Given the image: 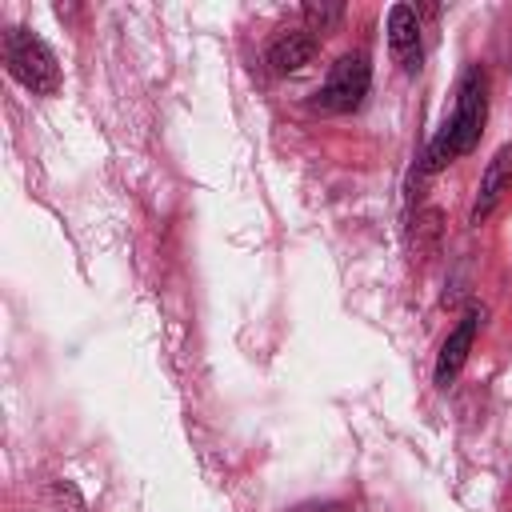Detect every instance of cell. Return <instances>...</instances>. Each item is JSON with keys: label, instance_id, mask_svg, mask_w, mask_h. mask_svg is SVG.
Listing matches in <instances>:
<instances>
[{"label": "cell", "instance_id": "4", "mask_svg": "<svg viewBox=\"0 0 512 512\" xmlns=\"http://www.w3.org/2000/svg\"><path fill=\"white\" fill-rule=\"evenodd\" d=\"M508 192H512V144H504V148L488 160V168H484V176H480V192H476V200H472V224H484Z\"/></svg>", "mask_w": 512, "mask_h": 512}, {"label": "cell", "instance_id": "10", "mask_svg": "<svg viewBox=\"0 0 512 512\" xmlns=\"http://www.w3.org/2000/svg\"><path fill=\"white\" fill-rule=\"evenodd\" d=\"M292 512H348L340 500H316V504H300V508H292Z\"/></svg>", "mask_w": 512, "mask_h": 512}, {"label": "cell", "instance_id": "8", "mask_svg": "<svg viewBox=\"0 0 512 512\" xmlns=\"http://www.w3.org/2000/svg\"><path fill=\"white\" fill-rule=\"evenodd\" d=\"M440 228H444L440 208H424V212L416 216V228H412V252H416L420 260L436 252V244H440Z\"/></svg>", "mask_w": 512, "mask_h": 512}, {"label": "cell", "instance_id": "7", "mask_svg": "<svg viewBox=\"0 0 512 512\" xmlns=\"http://www.w3.org/2000/svg\"><path fill=\"white\" fill-rule=\"evenodd\" d=\"M312 56H316V36L312 32H284V36H276L272 44H268V64H272V72H300L304 64H312Z\"/></svg>", "mask_w": 512, "mask_h": 512}, {"label": "cell", "instance_id": "9", "mask_svg": "<svg viewBox=\"0 0 512 512\" xmlns=\"http://www.w3.org/2000/svg\"><path fill=\"white\" fill-rule=\"evenodd\" d=\"M344 16V4L340 0H308L304 4V20H308V32H332Z\"/></svg>", "mask_w": 512, "mask_h": 512}, {"label": "cell", "instance_id": "6", "mask_svg": "<svg viewBox=\"0 0 512 512\" xmlns=\"http://www.w3.org/2000/svg\"><path fill=\"white\" fill-rule=\"evenodd\" d=\"M476 328H480V312L472 308V312H464V320L448 332V340H444V348H440V356H436V384H440V388H448V384L460 376V368H464V360H468V352H472Z\"/></svg>", "mask_w": 512, "mask_h": 512}, {"label": "cell", "instance_id": "2", "mask_svg": "<svg viewBox=\"0 0 512 512\" xmlns=\"http://www.w3.org/2000/svg\"><path fill=\"white\" fill-rule=\"evenodd\" d=\"M4 64L16 84H24L36 96H56L60 92V64L56 52L28 28H8L4 32Z\"/></svg>", "mask_w": 512, "mask_h": 512}, {"label": "cell", "instance_id": "1", "mask_svg": "<svg viewBox=\"0 0 512 512\" xmlns=\"http://www.w3.org/2000/svg\"><path fill=\"white\" fill-rule=\"evenodd\" d=\"M484 116H488V76H484L480 64H472V68L460 76L452 120L432 136V144H428V152H424V168H428V172H440V168L452 164L456 156L472 152V148L480 144Z\"/></svg>", "mask_w": 512, "mask_h": 512}, {"label": "cell", "instance_id": "5", "mask_svg": "<svg viewBox=\"0 0 512 512\" xmlns=\"http://www.w3.org/2000/svg\"><path fill=\"white\" fill-rule=\"evenodd\" d=\"M388 48H392V56H396V64L412 76V72H420V20H416V8H408V4H396L392 12H388Z\"/></svg>", "mask_w": 512, "mask_h": 512}, {"label": "cell", "instance_id": "3", "mask_svg": "<svg viewBox=\"0 0 512 512\" xmlns=\"http://www.w3.org/2000/svg\"><path fill=\"white\" fill-rule=\"evenodd\" d=\"M368 84H372V64L364 52H344L332 68H328V80L320 84L316 92V108L324 112H352L360 108V100L368 96Z\"/></svg>", "mask_w": 512, "mask_h": 512}]
</instances>
